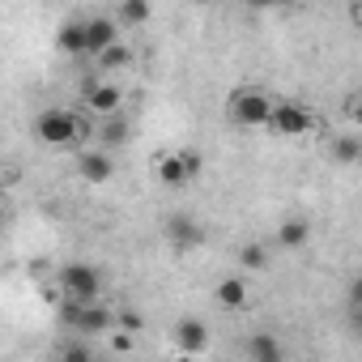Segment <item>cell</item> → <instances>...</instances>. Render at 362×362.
<instances>
[{
  "label": "cell",
  "instance_id": "cell-10",
  "mask_svg": "<svg viewBox=\"0 0 362 362\" xmlns=\"http://www.w3.org/2000/svg\"><path fill=\"white\" fill-rule=\"evenodd\" d=\"M111 43H119V18H86V47H90V60L103 56Z\"/></svg>",
  "mask_w": 362,
  "mask_h": 362
},
{
  "label": "cell",
  "instance_id": "cell-9",
  "mask_svg": "<svg viewBox=\"0 0 362 362\" xmlns=\"http://www.w3.org/2000/svg\"><path fill=\"white\" fill-rule=\"evenodd\" d=\"M170 337H175V349L179 354H205L209 349V328L201 324V320H192V315H184L175 328H170Z\"/></svg>",
  "mask_w": 362,
  "mask_h": 362
},
{
  "label": "cell",
  "instance_id": "cell-26",
  "mask_svg": "<svg viewBox=\"0 0 362 362\" xmlns=\"http://www.w3.org/2000/svg\"><path fill=\"white\" fill-rule=\"evenodd\" d=\"M197 5H218V0H197Z\"/></svg>",
  "mask_w": 362,
  "mask_h": 362
},
{
  "label": "cell",
  "instance_id": "cell-16",
  "mask_svg": "<svg viewBox=\"0 0 362 362\" xmlns=\"http://www.w3.org/2000/svg\"><path fill=\"white\" fill-rule=\"evenodd\" d=\"M115 18H119V26H145L153 18V5H149V0H119Z\"/></svg>",
  "mask_w": 362,
  "mask_h": 362
},
{
  "label": "cell",
  "instance_id": "cell-12",
  "mask_svg": "<svg viewBox=\"0 0 362 362\" xmlns=\"http://www.w3.org/2000/svg\"><path fill=\"white\" fill-rule=\"evenodd\" d=\"M214 303H218L222 311H239V307L247 303V281H243L239 273H230V277H222V281L214 286Z\"/></svg>",
  "mask_w": 362,
  "mask_h": 362
},
{
  "label": "cell",
  "instance_id": "cell-20",
  "mask_svg": "<svg viewBox=\"0 0 362 362\" xmlns=\"http://www.w3.org/2000/svg\"><path fill=\"white\" fill-rule=\"evenodd\" d=\"M141 328H145V315L141 311H115V332H132L136 337Z\"/></svg>",
  "mask_w": 362,
  "mask_h": 362
},
{
  "label": "cell",
  "instance_id": "cell-23",
  "mask_svg": "<svg viewBox=\"0 0 362 362\" xmlns=\"http://www.w3.org/2000/svg\"><path fill=\"white\" fill-rule=\"evenodd\" d=\"M60 358H64V362H86V358H90V345H64Z\"/></svg>",
  "mask_w": 362,
  "mask_h": 362
},
{
  "label": "cell",
  "instance_id": "cell-11",
  "mask_svg": "<svg viewBox=\"0 0 362 362\" xmlns=\"http://www.w3.org/2000/svg\"><path fill=\"white\" fill-rule=\"evenodd\" d=\"M166 239H170L175 247H201V243H205V230H201L192 218L175 214V218H166Z\"/></svg>",
  "mask_w": 362,
  "mask_h": 362
},
{
  "label": "cell",
  "instance_id": "cell-8",
  "mask_svg": "<svg viewBox=\"0 0 362 362\" xmlns=\"http://www.w3.org/2000/svg\"><path fill=\"white\" fill-rule=\"evenodd\" d=\"M119 107H124V90H119L115 81H94V86H86V111H90V115L107 119V115H119Z\"/></svg>",
  "mask_w": 362,
  "mask_h": 362
},
{
  "label": "cell",
  "instance_id": "cell-19",
  "mask_svg": "<svg viewBox=\"0 0 362 362\" xmlns=\"http://www.w3.org/2000/svg\"><path fill=\"white\" fill-rule=\"evenodd\" d=\"M94 60H98V69H124V64L132 60V47L119 39V43H111V47H107L103 56H94Z\"/></svg>",
  "mask_w": 362,
  "mask_h": 362
},
{
  "label": "cell",
  "instance_id": "cell-6",
  "mask_svg": "<svg viewBox=\"0 0 362 362\" xmlns=\"http://www.w3.org/2000/svg\"><path fill=\"white\" fill-rule=\"evenodd\" d=\"M269 128H273L277 136H307V132L315 128V115H311V107H303V103H273Z\"/></svg>",
  "mask_w": 362,
  "mask_h": 362
},
{
  "label": "cell",
  "instance_id": "cell-22",
  "mask_svg": "<svg viewBox=\"0 0 362 362\" xmlns=\"http://www.w3.org/2000/svg\"><path fill=\"white\" fill-rule=\"evenodd\" d=\"M349 311H354V320L362 324V273H358L354 286H349Z\"/></svg>",
  "mask_w": 362,
  "mask_h": 362
},
{
  "label": "cell",
  "instance_id": "cell-15",
  "mask_svg": "<svg viewBox=\"0 0 362 362\" xmlns=\"http://www.w3.org/2000/svg\"><path fill=\"white\" fill-rule=\"evenodd\" d=\"M328 153H332V162H341V166H354V162H362V136L337 132V136L328 141Z\"/></svg>",
  "mask_w": 362,
  "mask_h": 362
},
{
  "label": "cell",
  "instance_id": "cell-24",
  "mask_svg": "<svg viewBox=\"0 0 362 362\" xmlns=\"http://www.w3.org/2000/svg\"><path fill=\"white\" fill-rule=\"evenodd\" d=\"M349 119H354V124H358V128H362V94H358V98H354V103H349Z\"/></svg>",
  "mask_w": 362,
  "mask_h": 362
},
{
  "label": "cell",
  "instance_id": "cell-2",
  "mask_svg": "<svg viewBox=\"0 0 362 362\" xmlns=\"http://www.w3.org/2000/svg\"><path fill=\"white\" fill-rule=\"evenodd\" d=\"M60 320H64V328L86 332V337H90V332H111V328H115V311L103 307L98 298H64Z\"/></svg>",
  "mask_w": 362,
  "mask_h": 362
},
{
  "label": "cell",
  "instance_id": "cell-7",
  "mask_svg": "<svg viewBox=\"0 0 362 362\" xmlns=\"http://www.w3.org/2000/svg\"><path fill=\"white\" fill-rule=\"evenodd\" d=\"M77 175H81V184L103 188L115 179V158L107 149H86V153H77Z\"/></svg>",
  "mask_w": 362,
  "mask_h": 362
},
{
  "label": "cell",
  "instance_id": "cell-3",
  "mask_svg": "<svg viewBox=\"0 0 362 362\" xmlns=\"http://www.w3.org/2000/svg\"><path fill=\"white\" fill-rule=\"evenodd\" d=\"M35 136L43 145H52V149H64V145H73L81 136V119L69 107H47V111L35 115Z\"/></svg>",
  "mask_w": 362,
  "mask_h": 362
},
{
  "label": "cell",
  "instance_id": "cell-1",
  "mask_svg": "<svg viewBox=\"0 0 362 362\" xmlns=\"http://www.w3.org/2000/svg\"><path fill=\"white\" fill-rule=\"evenodd\" d=\"M269 115H273V98L256 86H239L230 90L226 98V119L235 128H269Z\"/></svg>",
  "mask_w": 362,
  "mask_h": 362
},
{
  "label": "cell",
  "instance_id": "cell-25",
  "mask_svg": "<svg viewBox=\"0 0 362 362\" xmlns=\"http://www.w3.org/2000/svg\"><path fill=\"white\" fill-rule=\"evenodd\" d=\"M247 5H256V9H277V5H294V0H247Z\"/></svg>",
  "mask_w": 362,
  "mask_h": 362
},
{
  "label": "cell",
  "instance_id": "cell-5",
  "mask_svg": "<svg viewBox=\"0 0 362 362\" xmlns=\"http://www.w3.org/2000/svg\"><path fill=\"white\" fill-rule=\"evenodd\" d=\"M60 294L64 298H98L103 294V273L86 260H73L60 269Z\"/></svg>",
  "mask_w": 362,
  "mask_h": 362
},
{
  "label": "cell",
  "instance_id": "cell-4",
  "mask_svg": "<svg viewBox=\"0 0 362 362\" xmlns=\"http://www.w3.org/2000/svg\"><path fill=\"white\" fill-rule=\"evenodd\" d=\"M201 175V153L197 149H175V153H162L158 162H153V179L162 188H184V184H192V179Z\"/></svg>",
  "mask_w": 362,
  "mask_h": 362
},
{
  "label": "cell",
  "instance_id": "cell-21",
  "mask_svg": "<svg viewBox=\"0 0 362 362\" xmlns=\"http://www.w3.org/2000/svg\"><path fill=\"white\" fill-rule=\"evenodd\" d=\"M124 136H128V132H124L119 115H107V119H103V149H107V145H119Z\"/></svg>",
  "mask_w": 362,
  "mask_h": 362
},
{
  "label": "cell",
  "instance_id": "cell-13",
  "mask_svg": "<svg viewBox=\"0 0 362 362\" xmlns=\"http://www.w3.org/2000/svg\"><path fill=\"white\" fill-rule=\"evenodd\" d=\"M56 47H60L69 60L90 56V47H86V22H64V26L56 30Z\"/></svg>",
  "mask_w": 362,
  "mask_h": 362
},
{
  "label": "cell",
  "instance_id": "cell-14",
  "mask_svg": "<svg viewBox=\"0 0 362 362\" xmlns=\"http://www.w3.org/2000/svg\"><path fill=\"white\" fill-rule=\"evenodd\" d=\"M277 243L290 247V252L307 247V243H311V222H307V218H286V222L277 226Z\"/></svg>",
  "mask_w": 362,
  "mask_h": 362
},
{
  "label": "cell",
  "instance_id": "cell-17",
  "mask_svg": "<svg viewBox=\"0 0 362 362\" xmlns=\"http://www.w3.org/2000/svg\"><path fill=\"white\" fill-rule=\"evenodd\" d=\"M286 349H281V341L277 337H269V332H256L252 341H247V358H256V362H277Z\"/></svg>",
  "mask_w": 362,
  "mask_h": 362
},
{
  "label": "cell",
  "instance_id": "cell-18",
  "mask_svg": "<svg viewBox=\"0 0 362 362\" xmlns=\"http://www.w3.org/2000/svg\"><path fill=\"white\" fill-rule=\"evenodd\" d=\"M239 269L243 273H264L269 269V247L264 243H243L239 247Z\"/></svg>",
  "mask_w": 362,
  "mask_h": 362
}]
</instances>
